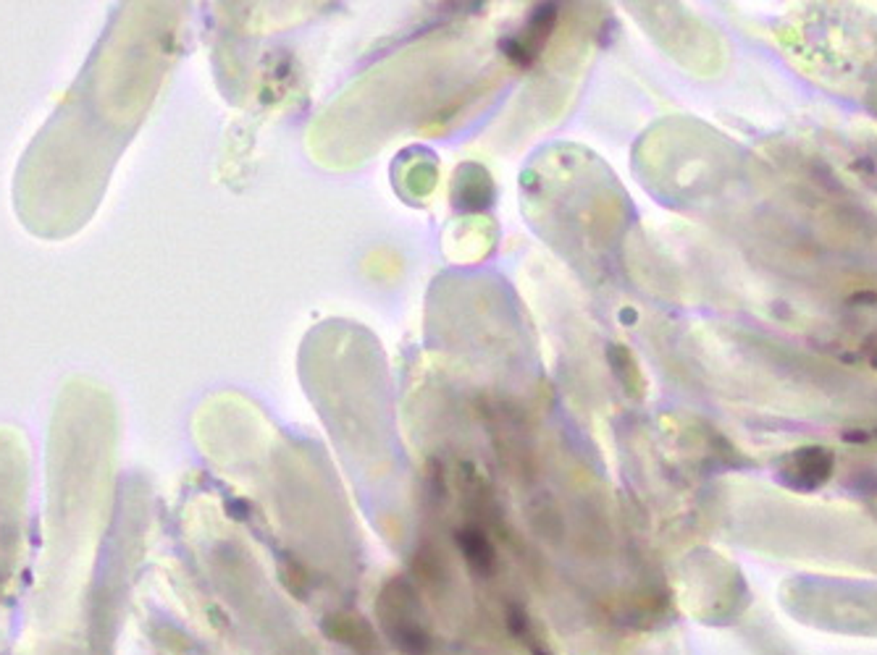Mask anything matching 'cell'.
Instances as JSON below:
<instances>
[{
    "instance_id": "5",
    "label": "cell",
    "mask_w": 877,
    "mask_h": 655,
    "mask_svg": "<svg viewBox=\"0 0 877 655\" xmlns=\"http://www.w3.org/2000/svg\"><path fill=\"white\" fill-rule=\"evenodd\" d=\"M870 302H877L875 291H867V294H854V297H851V305H870Z\"/></svg>"
},
{
    "instance_id": "4",
    "label": "cell",
    "mask_w": 877,
    "mask_h": 655,
    "mask_svg": "<svg viewBox=\"0 0 877 655\" xmlns=\"http://www.w3.org/2000/svg\"><path fill=\"white\" fill-rule=\"evenodd\" d=\"M843 438H846L848 443H867V441H870L864 430H846V432H843Z\"/></svg>"
},
{
    "instance_id": "3",
    "label": "cell",
    "mask_w": 877,
    "mask_h": 655,
    "mask_svg": "<svg viewBox=\"0 0 877 655\" xmlns=\"http://www.w3.org/2000/svg\"><path fill=\"white\" fill-rule=\"evenodd\" d=\"M457 540H460V548H463L465 558H468L476 569H483V572H486V569L491 567L494 553H491V545L486 542L483 535L473 533V530H468V533L457 535Z\"/></svg>"
},
{
    "instance_id": "1",
    "label": "cell",
    "mask_w": 877,
    "mask_h": 655,
    "mask_svg": "<svg viewBox=\"0 0 877 655\" xmlns=\"http://www.w3.org/2000/svg\"><path fill=\"white\" fill-rule=\"evenodd\" d=\"M830 474H833V454L822 446L798 449L788 459V464L780 469V480L798 491L820 488Z\"/></svg>"
},
{
    "instance_id": "6",
    "label": "cell",
    "mask_w": 877,
    "mask_h": 655,
    "mask_svg": "<svg viewBox=\"0 0 877 655\" xmlns=\"http://www.w3.org/2000/svg\"><path fill=\"white\" fill-rule=\"evenodd\" d=\"M873 367H877V357H875V359H873Z\"/></svg>"
},
{
    "instance_id": "2",
    "label": "cell",
    "mask_w": 877,
    "mask_h": 655,
    "mask_svg": "<svg viewBox=\"0 0 877 655\" xmlns=\"http://www.w3.org/2000/svg\"><path fill=\"white\" fill-rule=\"evenodd\" d=\"M552 27H555V5H539L536 13L528 19L525 29L520 32V38L505 39L502 42V50L518 66H528L539 55V47L547 39V35L552 32Z\"/></svg>"
}]
</instances>
